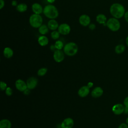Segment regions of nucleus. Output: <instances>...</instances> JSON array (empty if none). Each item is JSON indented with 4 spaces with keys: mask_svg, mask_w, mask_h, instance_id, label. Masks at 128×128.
<instances>
[{
    "mask_svg": "<svg viewBox=\"0 0 128 128\" xmlns=\"http://www.w3.org/2000/svg\"><path fill=\"white\" fill-rule=\"evenodd\" d=\"M110 12L111 15L116 18H122L126 12L124 6L119 3L112 4L110 8Z\"/></svg>",
    "mask_w": 128,
    "mask_h": 128,
    "instance_id": "f257e3e1",
    "label": "nucleus"
},
{
    "mask_svg": "<svg viewBox=\"0 0 128 128\" xmlns=\"http://www.w3.org/2000/svg\"><path fill=\"white\" fill-rule=\"evenodd\" d=\"M44 15L50 19H55L58 16V12L56 8L52 4L46 6L43 10Z\"/></svg>",
    "mask_w": 128,
    "mask_h": 128,
    "instance_id": "f03ea898",
    "label": "nucleus"
},
{
    "mask_svg": "<svg viewBox=\"0 0 128 128\" xmlns=\"http://www.w3.org/2000/svg\"><path fill=\"white\" fill-rule=\"evenodd\" d=\"M78 51L77 44L74 42H70L66 44L64 47V53L68 56H74L76 54Z\"/></svg>",
    "mask_w": 128,
    "mask_h": 128,
    "instance_id": "7ed1b4c3",
    "label": "nucleus"
},
{
    "mask_svg": "<svg viewBox=\"0 0 128 128\" xmlns=\"http://www.w3.org/2000/svg\"><path fill=\"white\" fill-rule=\"evenodd\" d=\"M29 22L32 27L34 28H38L42 25V18L40 14H34L30 16Z\"/></svg>",
    "mask_w": 128,
    "mask_h": 128,
    "instance_id": "20e7f679",
    "label": "nucleus"
},
{
    "mask_svg": "<svg viewBox=\"0 0 128 128\" xmlns=\"http://www.w3.org/2000/svg\"><path fill=\"white\" fill-rule=\"evenodd\" d=\"M108 28L112 32L118 31L120 26V22L118 18H109L106 23Z\"/></svg>",
    "mask_w": 128,
    "mask_h": 128,
    "instance_id": "39448f33",
    "label": "nucleus"
},
{
    "mask_svg": "<svg viewBox=\"0 0 128 128\" xmlns=\"http://www.w3.org/2000/svg\"><path fill=\"white\" fill-rule=\"evenodd\" d=\"M58 32L61 34L67 35L70 32V27L66 23L62 24L58 26Z\"/></svg>",
    "mask_w": 128,
    "mask_h": 128,
    "instance_id": "423d86ee",
    "label": "nucleus"
},
{
    "mask_svg": "<svg viewBox=\"0 0 128 128\" xmlns=\"http://www.w3.org/2000/svg\"><path fill=\"white\" fill-rule=\"evenodd\" d=\"M15 86L18 90L22 92H24L28 88L26 83L21 79H18L16 81Z\"/></svg>",
    "mask_w": 128,
    "mask_h": 128,
    "instance_id": "0eeeda50",
    "label": "nucleus"
},
{
    "mask_svg": "<svg viewBox=\"0 0 128 128\" xmlns=\"http://www.w3.org/2000/svg\"><path fill=\"white\" fill-rule=\"evenodd\" d=\"M53 57L56 62H62L64 58V53L61 50H56L54 52Z\"/></svg>",
    "mask_w": 128,
    "mask_h": 128,
    "instance_id": "6e6552de",
    "label": "nucleus"
},
{
    "mask_svg": "<svg viewBox=\"0 0 128 128\" xmlns=\"http://www.w3.org/2000/svg\"><path fill=\"white\" fill-rule=\"evenodd\" d=\"M28 88L30 90L34 89L37 86L38 83V80L34 77L29 78L26 82Z\"/></svg>",
    "mask_w": 128,
    "mask_h": 128,
    "instance_id": "1a4fd4ad",
    "label": "nucleus"
},
{
    "mask_svg": "<svg viewBox=\"0 0 128 128\" xmlns=\"http://www.w3.org/2000/svg\"><path fill=\"white\" fill-rule=\"evenodd\" d=\"M124 105L121 104H116L112 108V111L114 114L116 115H120L124 113Z\"/></svg>",
    "mask_w": 128,
    "mask_h": 128,
    "instance_id": "9d476101",
    "label": "nucleus"
},
{
    "mask_svg": "<svg viewBox=\"0 0 128 128\" xmlns=\"http://www.w3.org/2000/svg\"><path fill=\"white\" fill-rule=\"evenodd\" d=\"M78 21L82 26H86L90 24V18L87 14H82L80 16Z\"/></svg>",
    "mask_w": 128,
    "mask_h": 128,
    "instance_id": "9b49d317",
    "label": "nucleus"
},
{
    "mask_svg": "<svg viewBox=\"0 0 128 128\" xmlns=\"http://www.w3.org/2000/svg\"><path fill=\"white\" fill-rule=\"evenodd\" d=\"M74 124V120L70 118H67L62 122L60 126L62 128H72Z\"/></svg>",
    "mask_w": 128,
    "mask_h": 128,
    "instance_id": "f8f14e48",
    "label": "nucleus"
},
{
    "mask_svg": "<svg viewBox=\"0 0 128 128\" xmlns=\"http://www.w3.org/2000/svg\"><path fill=\"white\" fill-rule=\"evenodd\" d=\"M90 92V88L87 86H82L78 90V95L82 98H84L87 96Z\"/></svg>",
    "mask_w": 128,
    "mask_h": 128,
    "instance_id": "ddd939ff",
    "label": "nucleus"
},
{
    "mask_svg": "<svg viewBox=\"0 0 128 128\" xmlns=\"http://www.w3.org/2000/svg\"><path fill=\"white\" fill-rule=\"evenodd\" d=\"M103 92L104 91L102 88L100 86H97L92 90L91 95L94 98H98L102 96Z\"/></svg>",
    "mask_w": 128,
    "mask_h": 128,
    "instance_id": "4468645a",
    "label": "nucleus"
},
{
    "mask_svg": "<svg viewBox=\"0 0 128 128\" xmlns=\"http://www.w3.org/2000/svg\"><path fill=\"white\" fill-rule=\"evenodd\" d=\"M32 9L34 14H38L43 12L44 10V8H42V6L40 4L37 2L32 4Z\"/></svg>",
    "mask_w": 128,
    "mask_h": 128,
    "instance_id": "2eb2a0df",
    "label": "nucleus"
},
{
    "mask_svg": "<svg viewBox=\"0 0 128 128\" xmlns=\"http://www.w3.org/2000/svg\"><path fill=\"white\" fill-rule=\"evenodd\" d=\"M48 28L52 30H56L58 28V22L54 19H50L48 22Z\"/></svg>",
    "mask_w": 128,
    "mask_h": 128,
    "instance_id": "dca6fc26",
    "label": "nucleus"
},
{
    "mask_svg": "<svg viewBox=\"0 0 128 128\" xmlns=\"http://www.w3.org/2000/svg\"><path fill=\"white\" fill-rule=\"evenodd\" d=\"M96 20L100 24H106V23L107 22V18L106 16L104 14H98L96 16Z\"/></svg>",
    "mask_w": 128,
    "mask_h": 128,
    "instance_id": "f3484780",
    "label": "nucleus"
},
{
    "mask_svg": "<svg viewBox=\"0 0 128 128\" xmlns=\"http://www.w3.org/2000/svg\"><path fill=\"white\" fill-rule=\"evenodd\" d=\"M12 124L8 119H2L0 121V128H11Z\"/></svg>",
    "mask_w": 128,
    "mask_h": 128,
    "instance_id": "a211bd4d",
    "label": "nucleus"
},
{
    "mask_svg": "<svg viewBox=\"0 0 128 128\" xmlns=\"http://www.w3.org/2000/svg\"><path fill=\"white\" fill-rule=\"evenodd\" d=\"M38 42L41 46H46L48 43V39L46 36L42 35L38 38Z\"/></svg>",
    "mask_w": 128,
    "mask_h": 128,
    "instance_id": "6ab92c4d",
    "label": "nucleus"
},
{
    "mask_svg": "<svg viewBox=\"0 0 128 128\" xmlns=\"http://www.w3.org/2000/svg\"><path fill=\"white\" fill-rule=\"evenodd\" d=\"M3 53H4V56L8 58H12L14 54V52L9 47L5 48L4 50Z\"/></svg>",
    "mask_w": 128,
    "mask_h": 128,
    "instance_id": "aec40b11",
    "label": "nucleus"
},
{
    "mask_svg": "<svg viewBox=\"0 0 128 128\" xmlns=\"http://www.w3.org/2000/svg\"><path fill=\"white\" fill-rule=\"evenodd\" d=\"M28 6L26 4L24 3H20L18 4V6H16V9L17 11L20 12H24L27 10Z\"/></svg>",
    "mask_w": 128,
    "mask_h": 128,
    "instance_id": "412c9836",
    "label": "nucleus"
},
{
    "mask_svg": "<svg viewBox=\"0 0 128 128\" xmlns=\"http://www.w3.org/2000/svg\"><path fill=\"white\" fill-rule=\"evenodd\" d=\"M48 27L46 24H42L40 28H38L39 32L42 34L44 35L48 32Z\"/></svg>",
    "mask_w": 128,
    "mask_h": 128,
    "instance_id": "4be33fe9",
    "label": "nucleus"
},
{
    "mask_svg": "<svg viewBox=\"0 0 128 128\" xmlns=\"http://www.w3.org/2000/svg\"><path fill=\"white\" fill-rule=\"evenodd\" d=\"M125 48H126V47L124 44H120L117 45L115 47L114 50H115V52L117 54H120L124 51Z\"/></svg>",
    "mask_w": 128,
    "mask_h": 128,
    "instance_id": "5701e85b",
    "label": "nucleus"
},
{
    "mask_svg": "<svg viewBox=\"0 0 128 128\" xmlns=\"http://www.w3.org/2000/svg\"><path fill=\"white\" fill-rule=\"evenodd\" d=\"M54 46L56 50H61L64 46V44L62 41L60 40H58L54 44Z\"/></svg>",
    "mask_w": 128,
    "mask_h": 128,
    "instance_id": "b1692460",
    "label": "nucleus"
},
{
    "mask_svg": "<svg viewBox=\"0 0 128 128\" xmlns=\"http://www.w3.org/2000/svg\"><path fill=\"white\" fill-rule=\"evenodd\" d=\"M47 71H48V69L46 68H42L38 70L37 74L38 76H44L46 74V73L47 72Z\"/></svg>",
    "mask_w": 128,
    "mask_h": 128,
    "instance_id": "393cba45",
    "label": "nucleus"
},
{
    "mask_svg": "<svg viewBox=\"0 0 128 128\" xmlns=\"http://www.w3.org/2000/svg\"><path fill=\"white\" fill-rule=\"evenodd\" d=\"M60 34L58 31L54 30L52 32H51L50 36H51V38L53 40H57L59 38Z\"/></svg>",
    "mask_w": 128,
    "mask_h": 128,
    "instance_id": "a878e982",
    "label": "nucleus"
},
{
    "mask_svg": "<svg viewBox=\"0 0 128 128\" xmlns=\"http://www.w3.org/2000/svg\"><path fill=\"white\" fill-rule=\"evenodd\" d=\"M0 88L1 90H2V91L6 90V88H8L6 84L4 82L1 81L0 83Z\"/></svg>",
    "mask_w": 128,
    "mask_h": 128,
    "instance_id": "bb28decb",
    "label": "nucleus"
},
{
    "mask_svg": "<svg viewBox=\"0 0 128 128\" xmlns=\"http://www.w3.org/2000/svg\"><path fill=\"white\" fill-rule=\"evenodd\" d=\"M5 92L6 96H10L12 94V90L10 87H8L5 90Z\"/></svg>",
    "mask_w": 128,
    "mask_h": 128,
    "instance_id": "cd10ccee",
    "label": "nucleus"
},
{
    "mask_svg": "<svg viewBox=\"0 0 128 128\" xmlns=\"http://www.w3.org/2000/svg\"><path fill=\"white\" fill-rule=\"evenodd\" d=\"M124 105L125 107L128 108V96H126L124 100Z\"/></svg>",
    "mask_w": 128,
    "mask_h": 128,
    "instance_id": "c85d7f7f",
    "label": "nucleus"
},
{
    "mask_svg": "<svg viewBox=\"0 0 128 128\" xmlns=\"http://www.w3.org/2000/svg\"><path fill=\"white\" fill-rule=\"evenodd\" d=\"M118 128H128V125L126 123H122L118 126Z\"/></svg>",
    "mask_w": 128,
    "mask_h": 128,
    "instance_id": "c756f323",
    "label": "nucleus"
},
{
    "mask_svg": "<svg viewBox=\"0 0 128 128\" xmlns=\"http://www.w3.org/2000/svg\"><path fill=\"white\" fill-rule=\"evenodd\" d=\"M96 25L94 24H90L89 25H88V28L90 30H94L96 28Z\"/></svg>",
    "mask_w": 128,
    "mask_h": 128,
    "instance_id": "7c9ffc66",
    "label": "nucleus"
},
{
    "mask_svg": "<svg viewBox=\"0 0 128 128\" xmlns=\"http://www.w3.org/2000/svg\"><path fill=\"white\" fill-rule=\"evenodd\" d=\"M4 6V0H0V9H2Z\"/></svg>",
    "mask_w": 128,
    "mask_h": 128,
    "instance_id": "2f4dec72",
    "label": "nucleus"
},
{
    "mask_svg": "<svg viewBox=\"0 0 128 128\" xmlns=\"http://www.w3.org/2000/svg\"><path fill=\"white\" fill-rule=\"evenodd\" d=\"M30 90L28 89V88H26L24 92V94H25V95H28L30 94Z\"/></svg>",
    "mask_w": 128,
    "mask_h": 128,
    "instance_id": "473e14b6",
    "label": "nucleus"
},
{
    "mask_svg": "<svg viewBox=\"0 0 128 128\" xmlns=\"http://www.w3.org/2000/svg\"><path fill=\"white\" fill-rule=\"evenodd\" d=\"M124 17L125 18V20L128 22V11L126 12L124 14Z\"/></svg>",
    "mask_w": 128,
    "mask_h": 128,
    "instance_id": "72a5a7b5",
    "label": "nucleus"
},
{
    "mask_svg": "<svg viewBox=\"0 0 128 128\" xmlns=\"http://www.w3.org/2000/svg\"><path fill=\"white\" fill-rule=\"evenodd\" d=\"M12 6H18V4H17V2L16 1V0H12Z\"/></svg>",
    "mask_w": 128,
    "mask_h": 128,
    "instance_id": "f704fd0d",
    "label": "nucleus"
},
{
    "mask_svg": "<svg viewBox=\"0 0 128 128\" xmlns=\"http://www.w3.org/2000/svg\"><path fill=\"white\" fill-rule=\"evenodd\" d=\"M94 85V84L92 82H89L88 84H87V86L90 88H92Z\"/></svg>",
    "mask_w": 128,
    "mask_h": 128,
    "instance_id": "c9c22d12",
    "label": "nucleus"
},
{
    "mask_svg": "<svg viewBox=\"0 0 128 128\" xmlns=\"http://www.w3.org/2000/svg\"><path fill=\"white\" fill-rule=\"evenodd\" d=\"M124 114H128V108H126V107L124 106Z\"/></svg>",
    "mask_w": 128,
    "mask_h": 128,
    "instance_id": "e433bc0d",
    "label": "nucleus"
},
{
    "mask_svg": "<svg viewBox=\"0 0 128 128\" xmlns=\"http://www.w3.org/2000/svg\"><path fill=\"white\" fill-rule=\"evenodd\" d=\"M50 50H52L54 52V51L56 50V48H55V46H54V45H52V46H50Z\"/></svg>",
    "mask_w": 128,
    "mask_h": 128,
    "instance_id": "4c0bfd02",
    "label": "nucleus"
},
{
    "mask_svg": "<svg viewBox=\"0 0 128 128\" xmlns=\"http://www.w3.org/2000/svg\"><path fill=\"white\" fill-rule=\"evenodd\" d=\"M46 0L48 2H49L50 4H52V3L56 1V0Z\"/></svg>",
    "mask_w": 128,
    "mask_h": 128,
    "instance_id": "58836bf2",
    "label": "nucleus"
},
{
    "mask_svg": "<svg viewBox=\"0 0 128 128\" xmlns=\"http://www.w3.org/2000/svg\"><path fill=\"white\" fill-rule=\"evenodd\" d=\"M126 46H128V36L126 38Z\"/></svg>",
    "mask_w": 128,
    "mask_h": 128,
    "instance_id": "ea45409f",
    "label": "nucleus"
},
{
    "mask_svg": "<svg viewBox=\"0 0 128 128\" xmlns=\"http://www.w3.org/2000/svg\"><path fill=\"white\" fill-rule=\"evenodd\" d=\"M126 124L128 125V117L126 118Z\"/></svg>",
    "mask_w": 128,
    "mask_h": 128,
    "instance_id": "a19ab883",
    "label": "nucleus"
},
{
    "mask_svg": "<svg viewBox=\"0 0 128 128\" xmlns=\"http://www.w3.org/2000/svg\"></svg>",
    "mask_w": 128,
    "mask_h": 128,
    "instance_id": "79ce46f5",
    "label": "nucleus"
}]
</instances>
